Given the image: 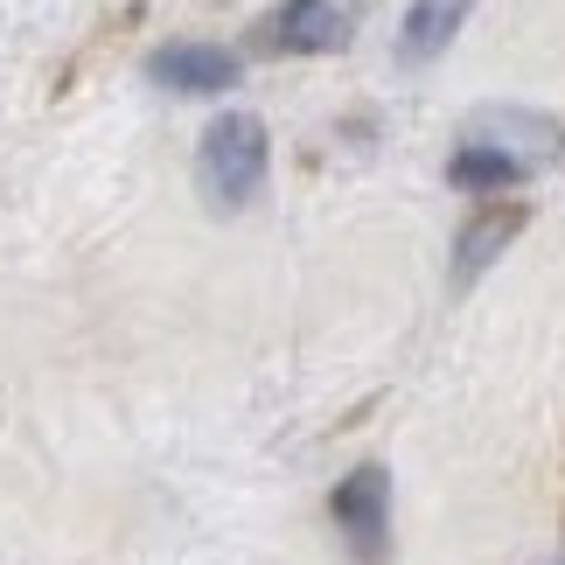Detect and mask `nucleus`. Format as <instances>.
Here are the masks:
<instances>
[{
	"instance_id": "obj_1",
	"label": "nucleus",
	"mask_w": 565,
	"mask_h": 565,
	"mask_svg": "<svg viewBox=\"0 0 565 565\" xmlns=\"http://www.w3.org/2000/svg\"><path fill=\"white\" fill-rule=\"evenodd\" d=\"M195 182L216 210H245L258 182H266V126L258 113H224L210 119L203 134V154H195Z\"/></svg>"
},
{
	"instance_id": "obj_2",
	"label": "nucleus",
	"mask_w": 565,
	"mask_h": 565,
	"mask_svg": "<svg viewBox=\"0 0 565 565\" xmlns=\"http://www.w3.org/2000/svg\"><path fill=\"white\" fill-rule=\"evenodd\" d=\"M371 0H287L273 21H266V50L279 56H335L350 50Z\"/></svg>"
},
{
	"instance_id": "obj_3",
	"label": "nucleus",
	"mask_w": 565,
	"mask_h": 565,
	"mask_svg": "<svg viewBox=\"0 0 565 565\" xmlns=\"http://www.w3.org/2000/svg\"><path fill=\"white\" fill-rule=\"evenodd\" d=\"M147 77L168 84V92H231L237 56L216 50V42H168V50L147 56Z\"/></svg>"
},
{
	"instance_id": "obj_4",
	"label": "nucleus",
	"mask_w": 565,
	"mask_h": 565,
	"mask_svg": "<svg viewBox=\"0 0 565 565\" xmlns=\"http://www.w3.org/2000/svg\"><path fill=\"white\" fill-rule=\"evenodd\" d=\"M384 503H391L384 468H356L350 482L335 489V524L350 531V545H356L363 558H377V545H384Z\"/></svg>"
},
{
	"instance_id": "obj_5",
	"label": "nucleus",
	"mask_w": 565,
	"mask_h": 565,
	"mask_svg": "<svg viewBox=\"0 0 565 565\" xmlns=\"http://www.w3.org/2000/svg\"><path fill=\"white\" fill-rule=\"evenodd\" d=\"M475 0H412V14H405V35H398V56L405 63H426V56H440L454 29L468 21Z\"/></svg>"
},
{
	"instance_id": "obj_6",
	"label": "nucleus",
	"mask_w": 565,
	"mask_h": 565,
	"mask_svg": "<svg viewBox=\"0 0 565 565\" xmlns=\"http://www.w3.org/2000/svg\"><path fill=\"white\" fill-rule=\"evenodd\" d=\"M516 231H524V203H489V210H482V216H475V224L461 231V258H454V279L468 287V279L482 273V266H489V258L510 245Z\"/></svg>"
},
{
	"instance_id": "obj_7",
	"label": "nucleus",
	"mask_w": 565,
	"mask_h": 565,
	"mask_svg": "<svg viewBox=\"0 0 565 565\" xmlns=\"http://www.w3.org/2000/svg\"><path fill=\"white\" fill-rule=\"evenodd\" d=\"M461 189H475V195H503V189H516L531 175L524 161H510V154H495V147H482V140H468L461 154H454V168H447Z\"/></svg>"
}]
</instances>
